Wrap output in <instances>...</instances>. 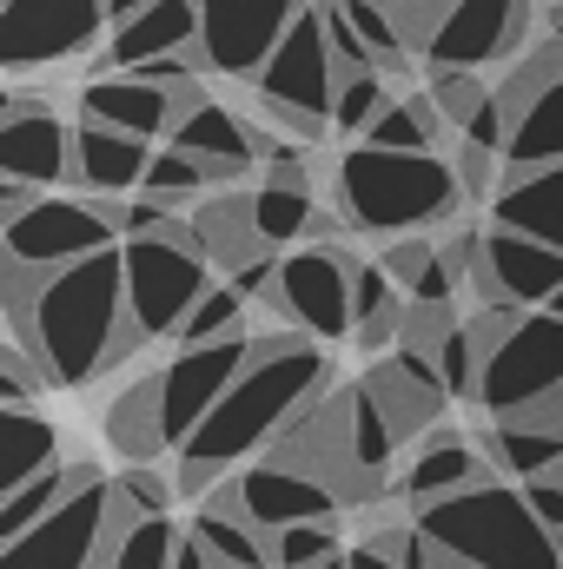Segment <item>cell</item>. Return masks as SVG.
Masks as SVG:
<instances>
[{
	"instance_id": "7402d4cb",
	"label": "cell",
	"mask_w": 563,
	"mask_h": 569,
	"mask_svg": "<svg viewBox=\"0 0 563 569\" xmlns=\"http://www.w3.org/2000/svg\"><path fill=\"white\" fill-rule=\"evenodd\" d=\"M172 53H199V0H152L146 13H134L127 27H113L107 67L134 73L146 60H172ZM100 67V73H107Z\"/></svg>"
},
{
	"instance_id": "f5cc1de1",
	"label": "cell",
	"mask_w": 563,
	"mask_h": 569,
	"mask_svg": "<svg viewBox=\"0 0 563 569\" xmlns=\"http://www.w3.org/2000/svg\"><path fill=\"white\" fill-rule=\"evenodd\" d=\"M318 569H352V557H332V563H318Z\"/></svg>"
},
{
	"instance_id": "d590c367",
	"label": "cell",
	"mask_w": 563,
	"mask_h": 569,
	"mask_svg": "<svg viewBox=\"0 0 563 569\" xmlns=\"http://www.w3.org/2000/svg\"><path fill=\"white\" fill-rule=\"evenodd\" d=\"M398 93H392V73H338V100H332V127L345 133V140L358 146L372 127H378V113L392 107Z\"/></svg>"
},
{
	"instance_id": "d4e9b609",
	"label": "cell",
	"mask_w": 563,
	"mask_h": 569,
	"mask_svg": "<svg viewBox=\"0 0 563 569\" xmlns=\"http://www.w3.org/2000/svg\"><path fill=\"white\" fill-rule=\"evenodd\" d=\"M471 483H484V457H477L464 437H451V430H431L418 450H412L405 477H398V490H405L418 510L457 497V490H471Z\"/></svg>"
},
{
	"instance_id": "f1b7e54d",
	"label": "cell",
	"mask_w": 563,
	"mask_h": 569,
	"mask_svg": "<svg viewBox=\"0 0 563 569\" xmlns=\"http://www.w3.org/2000/svg\"><path fill=\"white\" fill-rule=\"evenodd\" d=\"M484 457L497 470H511L517 483L551 477V470H563V430L537 425V418H497L491 437H484Z\"/></svg>"
},
{
	"instance_id": "e0dca14e",
	"label": "cell",
	"mask_w": 563,
	"mask_h": 569,
	"mask_svg": "<svg viewBox=\"0 0 563 569\" xmlns=\"http://www.w3.org/2000/svg\"><path fill=\"white\" fill-rule=\"evenodd\" d=\"M338 483H325L318 470H305V463H285V457H259L253 470H239V510L266 530V537H279L292 523H332L338 517Z\"/></svg>"
},
{
	"instance_id": "3957f363",
	"label": "cell",
	"mask_w": 563,
	"mask_h": 569,
	"mask_svg": "<svg viewBox=\"0 0 563 569\" xmlns=\"http://www.w3.org/2000/svg\"><path fill=\"white\" fill-rule=\"evenodd\" d=\"M464 206V179L444 152H385L352 146L338 152V219L372 239H412L444 226Z\"/></svg>"
},
{
	"instance_id": "ee69618b",
	"label": "cell",
	"mask_w": 563,
	"mask_h": 569,
	"mask_svg": "<svg viewBox=\"0 0 563 569\" xmlns=\"http://www.w3.org/2000/svg\"><path fill=\"white\" fill-rule=\"evenodd\" d=\"M33 391H47L40 358H33L27 345H7V351H0V398H7V411H13V405H33Z\"/></svg>"
},
{
	"instance_id": "9c48e42d",
	"label": "cell",
	"mask_w": 563,
	"mask_h": 569,
	"mask_svg": "<svg viewBox=\"0 0 563 569\" xmlns=\"http://www.w3.org/2000/svg\"><path fill=\"white\" fill-rule=\"evenodd\" d=\"M113 246H127L120 206H93L73 192H40L20 219H7V259L27 272H60L93 252H113Z\"/></svg>"
},
{
	"instance_id": "8d00e7d4",
	"label": "cell",
	"mask_w": 563,
	"mask_h": 569,
	"mask_svg": "<svg viewBox=\"0 0 563 569\" xmlns=\"http://www.w3.org/2000/svg\"><path fill=\"white\" fill-rule=\"evenodd\" d=\"M246 291L233 279H219L199 305H192V318L179 325V345H219V338H239V325H246Z\"/></svg>"
},
{
	"instance_id": "8992f818",
	"label": "cell",
	"mask_w": 563,
	"mask_h": 569,
	"mask_svg": "<svg viewBox=\"0 0 563 569\" xmlns=\"http://www.w3.org/2000/svg\"><path fill=\"white\" fill-rule=\"evenodd\" d=\"M120 266H127V311H134V338L140 345L146 338H179L192 305L219 284L192 226H172V232H152V239H127Z\"/></svg>"
},
{
	"instance_id": "1f68e13d",
	"label": "cell",
	"mask_w": 563,
	"mask_h": 569,
	"mask_svg": "<svg viewBox=\"0 0 563 569\" xmlns=\"http://www.w3.org/2000/svg\"><path fill=\"white\" fill-rule=\"evenodd\" d=\"M80 477H87V463H53V470H40L33 483H20L13 497H0V543H13V537H27L33 523H47V517L73 497Z\"/></svg>"
},
{
	"instance_id": "5bb4252c",
	"label": "cell",
	"mask_w": 563,
	"mask_h": 569,
	"mask_svg": "<svg viewBox=\"0 0 563 569\" xmlns=\"http://www.w3.org/2000/svg\"><path fill=\"white\" fill-rule=\"evenodd\" d=\"M107 0H7L0 7V67H53L100 40Z\"/></svg>"
},
{
	"instance_id": "60d3db41",
	"label": "cell",
	"mask_w": 563,
	"mask_h": 569,
	"mask_svg": "<svg viewBox=\"0 0 563 569\" xmlns=\"http://www.w3.org/2000/svg\"><path fill=\"white\" fill-rule=\"evenodd\" d=\"M206 186H213V172H206L199 159H186L179 146L152 152V166H146V192H152V199H166V206H179V199H199Z\"/></svg>"
},
{
	"instance_id": "d6986e66",
	"label": "cell",
	"mask_w": 563,
	"mask_h": 569,
	"mask_svg": "<svg viewBox=\"0 0 563 569\" xmlns=\"http://www.w3.org/2000/svg\"><path fill=\"white\" fill-rule=\"evenodd\" d=\"M484 279L497 291V305H517V311H544L563 291V252L531 239V232H511V226H491L484 232Z\"/></svg>"
},
{
	"instance_id": "db71d44e",
	"label": "cell",
	"mask_w": 563,
	"mask_h": 569,
	"mask_svg": "<svg viewBox=\"0 0 563 569\" xmlns=\"http://www.w3.org/2000/svg\"><path fill=\"white\" fill-rule=\"evenodd\" d=\"M544 311H557V318H563V291H557V298H551V305H544Z\"/></svg>"
},
{
	"instance_id": "bcb514c9",
	"label": "cell",
	"mask_w": 563,
	"mask_h": 569,
	"mask_svg": "<svg viewBox=\"0 0 563 569\" xmlns=\"http://www.w3.org/2000/svg\"><path fill=\"white\" fill-rule=\"evenodd\" d=\"M524 490V503L537 510V523L551 530V537H563V470H551V477H531V483H517Z\"/></svg>"
},
{
	"instance_id": "e575fe53",
	"label": "cell",
	"mask_w": 563,
	"mask_h": 569,
	"mask_svg": "<svg viewBox=\"0 0 563 569\" xmlns=\"http://www.w3.org/2000/svg\"><path fill=\"white\" fill-rule=\"evenodd\" d=\"M172 557H179L172 517H127L120 510V530H113L100 569H172Z\"/></svg>"
},
{
	"instance_id": "7dc6e473",
	"label": "cell",
	"mask_w": 563,
	"mask_h": 569,
	"mask_svg": "<svg viewBox=\"0 0 563 569\" xmlns=\"http://www.w3.org/2000/svg\"><path fill=\"white\" fill-rule=\"evenodd\" d=\"M491 166H497V152H477V146H457V179H464V199L477 192H491Z\"/></svg>"
},
{
	"instance_id": "30bf717a",
	"label": "cell",
	"mask_w": 563,
	"mask_h": 569,
	"mask_svg": "<svg viewBox=\"0 0 563 569\" xmlns=\"http://www.w3.org/2000/svg\"><path fill=\"white\" fill-rule=\"evenodd\" d=\"M352 252L318 239V246H298L292 259H279V284H273V305L298 325V338L312 345H338L352 338Z\"/></svg>"
},
{
	"instance_id": "5b68a950",
	"label": "cell",
	"mask_w": 563,
	"mask_h": 569,
	"mask_svg": "<svg viewBox=\"0 0 563 569\" xmlns=\"http://www.w3.org/2000/svg\"><path fill=\"white\" fill-rule=\"evenodd\" d=\"M484 345V378L477 405L491 418H531L563 398V318L557 311H517L497 305L477 331Z\"/></svg>"
},
{
	"instance_id": "681fc988",
	"label": "cell",
	"mask_w": 563,
	"mask_h": 569,
	"mask_svg": "<svg viewBox=\"0 0 563 569\" xmlns=\"http://www.w3.org/2000/svg\"><path fill=\"white\" fill-rule=\"evenodd\" d=\"M172 569H219V563H213V557H206V543L186 530V537H179V557H172Z\"/></svg>"
},
{
	"instance_id": "f907efd6",
	"label": "cell",
	"mask_w": 563,
	"mask_h": 569,
	"mask_svg": "<svg viewBox=\"0 0 563 569\" xmlns=\"http://www.w3.org/2000/svg\"><path fill=\"white\" fill-rule=\"evenodd\" d=\"M146 7H152V0H107V13H113V27H127L134 13H146Z\"/></svg>"
},
{
	"instance_id": "4fadbf2b",
	"label": "cell",
	"mask_w": 563,
	"mask_h": 569,
	"mask_svg": "<svg viewBox=\"0 0 563 569\" xmlns=\"http://www.w3.org/2000/svg\"><path fill=\"white\" fill-rule=\"evenodd\" d=\"M305 0H199V60L226 80H259Z\"/></svg>"
},
{
	"instance_id": "4316f807",
	"label": "cell",
	"mask_w": 563,
	"mask_h": 569,
	"mask_svg": "<svg viewBox=\"0 0 563 569\" xmlns=\"http://www.w3.org/2000/svg\"><path fill=\"white\" fill-rule=\"evenodd\" d=\"M405 311H412V298L398 291V279H392L378 259L358 266V279H352V338H358L365 351L398 345V338H405Z\"/></svg>"
},
{
	"instance_id": "603a6c76",
	"label": "cell",
	"mask_w": 563,
	"mask_h": 569,
	"mask_svg": "<svg viewBox=\"0 0 563 569\" xmlns=\"http://www.w3.org/2000/svg\"><path fill=\"white\" fill-rule=\"evenodd\" d=\"M146 166H152V140L113 133V127H93V120L73 127V186H80V192H93V199H120V192L146 186Z\"/></svg>"
},
{
	"instance_id": "ba28073f",
	"label": "cell",
	"mask_w": 563,
	"mask_h": 569,
	"mask_svg": "<svg viewBox=\"0 0 563 569\" xmlns=\"http://www.w3.org/2000/svg\"><path fill=\"white\" fill-rule=\"evenodd\" d=\"M113 530H120V490L87 463V477L73 483V497L47 523H33L27 537H13L0 550V569H100Z\"/></svg>"
},
{
	"instance_id": "83f0119b",
	"label": "cell",
	"mask_w": 563,
	"mask_h": 569,
	"mask_svg": "<svg viewBox=\"0 0 563 569\" xmlns=\"http://www.w3.org/2000/svg\"><path fill=\"white\" fill-rule=\"evenodd\" d=\"M53 463H60V430L47 418H33L27 405L0 411V497H13L20 483H33Z\"/></svg>"
},
{
	"instance_id": "9a60e30c",
	"label": "cell",
	"mask_w": 563,
	"mask_h": 569,
	"mask_svg": "<svg viewBox=\"0 0 563 569\" xmlns=\"http://www.w3.org/2000/svg\"><path fill=\"white\" fill-rule=\"evenodd\" d=\"M524 33H531V0H451V13L437 20L424 60H431V73H437V67L477 73V67L517 53Z\"/></svg>"
},
{
	"instance_id": "277c9868",
	"label": "cell",
	"mask_w": 563,
	"mask_h": 569,
	"mask_svg": "<svg viewBox=\"0 0 563 569\" xmlns=\"http://www.w3.org/2000/svg\"><path fill=\"white\" fill-rule=\"evenodd\" d=\"M418 537L457 569H563V537L537 523L524 490L491 477L418 510Z\"/></svg>"
},
{
	"instance_id": "c3c4849f",
	"label": "cell",
	"mask_w": 563,
	"mask_h": 569,
	"mask_svg": "<svg viewBox=\"0 0 563 569\" xmlns=\"http://www.w3.org/2000/svg\"><path fill=\"white\" fill-rule=\"evenodd\" d=\"M352 569H405V563H398V550H392L385 537H372V543L352 550Z\"/></svg>"
},
{
	"instance_id": "74e56055",
	"label": "cell",
	"mask_w": 563,
	"mask_h": 569,
	"mask_svg": "<svg viewBox=\"0 0 563 569\" xmlns=\"http://www.w3.org/2000/svg\"><path fill=\"white\" fill-rule=\"evenodd\" d=\"M345 7V20L358 27V40L372 47V60H378V73H405L412 67V47H405V33H398V20L385 13V0H338Z\"/></svg>"
},
{
	"instance_id": "f6af8a7d",
	"label": "cell",
	"mask_w": 563,
	"mask_h": 569,
	"mask_svg": "<svg viewBox=\"0 0 563 569\" xmlns=\"http://www.w3.org/2000/svg\"><path fill=\"white\" fill-rule=\"evenodd\" d=\"M325 33H332V53H338V73H372V47L358 40V27L345 20V7H325Z\"/></svg>"
},
{
	"instance_id": "836d02e7",
	"label": "cell",
	"mask_w": 563,
	"mask_h": 569,
	"mask_svg": "<svg viewBox=\"0 0 563 569\" xmlns=\"http://www.w3.org/2000/svg\"><path fill=\"white\" fill-rule=\"evenodd\" d=\"M437 133H444V113H437V100L418 87V93H398V100L378 113V127H372L358 146H385V152H437Z\"/></svg>"
},
{
	"instance_id": "ac0fdd59",
	"label": "cell",
	"mask_w": 563,
	"mask_h": 569,
	"mask_svg": "<svg viewBox=\"0 0 563 569\" xmlns=\"http://www.w3.org/2000/svg\"><path fill=\"white\" fill-rule=\"evenodd\" d=\"M166 146H179L186 159H199V166L213 172V186H219V179H239V172L259 166V140H253V127H246L233 107L206 100V87L179 100V120H172Z\"/></svg>"
},
{
	"instance_id": "484cf974",
	"label": "cell",
	"mask_w": 563,
	"mask_h": 569,
	"mask_svg": "<svg viewBox=\"0 0 563 569\" xmlns=\"http://www.w3.org/2000/svg\"><path fill=\"white\" fill-rule=\"evenodd\" d=\"M491 212H497V226L531 232V239H544V246H557L563 252V166L524 172V179H504Z\"/></svg>"
},
{
	"instance_id": "7bdbcfd3",
	"label": "cell",
	"mask_w": 563,
	"mask_h": 569,
	"mask_svg": "<svg viewBox=\"0 0 563 569\" xmlns=\"http://www.w3.org/2000/svg\"><path fill=\"white\" fill-rule=\"evenodd\" d=\"M113 490H120V510H127V517H166V510H172L179 477H159V470L134 463L127 477H113Z\"/></svg>"
},
{
	"instance_id": "d6a6232c",
	"label": "cell",
	"mask_w": 563,
	"mask_h": 569,
	"mask_svg": "<svg viewBox=\"0 0 563 569\" xmlns=\"http://www.w3.org/2000/svg\"><path fill=\"white\" fill-rule=\"evenodd\" d=\"M107 437H113V450L120 457H159L166 450V437H159V378H140L134 391H120L113 398V411H107Z\"/></svg>"
},
{
	"instance_id": "ab89813d",
	"label": "cell",
	"mask_w": 563,
	"mask_h": 569,
	"mask_svg": "<svg viewBox=\"0 0 563 569\" xmlns=\"http://www.w3.org/2000/svg\"><path fill=\"white\" fill-rule=\"evenodd\" d=\"M424 93L437 100V113H444V127H471L477 113H484V100H491V87L477 80V73H457V67H437L431 80H424Z\"/></svg>"
},
{
	"instance_id": "f546056e",
	"label": "cell",
	"mask_w": 563,
	"mask_h": 569,
	"mask_svg": "<svg viewBox=\"0 0 563 569\" xmlns=\"http://www.w3.org/2000/svg\"><path fill=\"white\" fill-rule=\"evenodd\" d=\"M253 226H259L266 246H292V239H305L312 226H318V239L332 232V226L318 219L312 179H266V186L253 192Z\"/></svg>"
},
{
	"instance_id": "44dd1931",
	"label": "cell",
	"mask_w": 563,
	"mask_h": 569,
	"mask_svg": "<svg viewBox=\"0 0 563 569\" xmlns=\"http://www.w3.org/2000/svg\"><path fill=\"white\" fill-rule=\"evenodd\" d=\"M80 120L134 133V140H166L172 120H179V100L166 87H146L140 73H93L87 93H80Z\"/></svg>"
},
{
	"instance_id": "816d5d0a",
	"label": "cell",
	"mask_w": 563,
	"mask_h": 569,
	"mask_svg": "<svg viewBox=\"0 0 563 569\" xmlns=\"http://www.w3.org/2000/svg\"><path fill=\"white\" fill-rule=\"evenodd\" d=\"M551 47H563V0L551 7Z\"/></svg>"
},
{
	"instance_id": "b9f144b4",
	"label": "cell",
	"mask_w": 563,
	"mask_h": 569,
	"mask_svg": "<svg viewBox=\"0 0 563 569\" xmlns=\"http://www.w3.org/2000/svg\"><path fill=\"white\" fill-rule=\"evenodd\" d=\"M338 557V530L332 523H292L273 537V569H318Z\"/></svg>"
},
{
	"instance_id": "52a82bcc",
	"label": "cell",
	"mask_w": 563,
	"mask_h": 569,
	"mask_svg": "<svg viewBox=\"0 0 563 569\" xmlns=\"http://www.w3.org/2000/svg\"><path fill=\"white\" fill-rule=\"evenodd\" d=\"M253 100L273 120H285L292 133L318 140V127L332 120V100H338V53H332V33H325V7H298L279 53L253 80Z\"/></svg>"
},
{
	"instance_id": "7a4b0ae2",
	"label": "cell",
	"mask_w": 563,
	"mask_h": 569,
	"mask_svg": "<svg viewBox=\"0 0 563 569\" xmlns=\"http://www.w3.org/2000/svg\"><path fill=\"white\" fill-rule=\"evenodd\" d=\"M332 391V358L312 338H253V365L239 371V385L213 405V418L192 430V443L179 450V490L186 497H213L219 477L279 443L298 418H312Z\"/></svg>"
},
{
	"instance_id": "f35d334b",
	"label": "cell",
	"mask_w": 563,
	"mask_h": 569,
	"mask_svg": "<svg viewBox=\"0 0 563 569\" xmlns=\"http://www.w3.org/2000/svg\"><path fill=\"white\" fill-rule=\"evenodd\" d=\"M437 371H444V391L451 398H477V378H484V345H477V325H451L444 338H437Z\"/></svg>"
},
{
	"instance_id": "6da1fadb",
	"label": "cell",
	"mask_w": 563,
	"mask_h": 569,
	"mask_svg": "<svg viewBox=\"0 0 563 569\" xmlns=\"http://www.w3.org/2000/svg\"><path fill=\"white\" fill-rule=\"evenodd\" d=\"M7 311H13V338L40 358L47 385L60 391L93 385L107 365H120L140 345L134 311H127L120 246L80 266H60V272H27L7 259Z\"/></svg>"
},
{
	"instance_id": "ffe728a7",
	"label": "cell",
	"mask_w": 563,
	"mask_h": 569,
	"mask_svg": "<svg viewBox=\"0 0 563 569\" xmlns=\"http://www.w3.org/2000/svg\"><path fill=\"white\" fill-rule=\"evenodd\" d=\"M365 391L378 398V411L392 418L398 437H418L444 418V371H437V358L418 351V345H392V358L385 365H372V378H365Z\"/></svg>"
},
{
	"instance_id": "2e32d148",
	"label": "cell",
	"mask_w": 563,
	"mask_h": 569,
	"mask_svg": "<svg viewBox=\"0 0 563 569\" xmlns=\"http://www.w3.org/2000/svg\"><path fill=\"white\" fill-rule=\"evenodd\" d=\"M0 179H27L40 192H53L60 179H73V127L47 107V93H7Z\"/></svg>"
},
{
	"instance_id": "8fae6325",
	"label": "cell",
	"mask_w": 563,
	"mask_h": 569,
	"mask_svg": "<svg viewBox=\"0 0 563 569\" xmlns=\"http://www.w3.org/2000/svg\"><path fill=\"white\" fill-rule=\"evenodd\" d=\"M253 365V338H219V345H179V358L159 371V437L166 450H186L192 430L213 418V405L239 385V371Z\"/></svg>"
},
{
	"instance_id": "4dcf8cb0",
	"label": "cell",
	"mask_w": 563,
	"mask_h": 569,
	"mask_svg": "<svg viewBox=\"0 0 563 569\" xmlns=\"http://www.w3.org/2000/svg\"><path fill=\"white\" fill-rule=\"evenodd\" d=\"M378 266L398 279V291H405L412 305H451V298H457V272H451L444 246H431V239H392Z\"/></svg>"
},
{
	"instance_id": "cb8c5ba5",
	"label": "cell",
	"mask_w": 563,
	"mask_h": 569,
	"mask_svg": "<svg viewBox=\"0 0 563 569\" xmlns=\"http://www.w3.org/2000/svg\"><path fill=\"white\" fill-rule=\"evenodd\" d=\"M192 537L206 543V557L219 569H273V537L239 510V483H219L213 497H199Z\"/></svg>"
},
{
	"instance_id": "7c38bea8",
	"label": "cell",
	"mask_w": 563,
	"mask_h": 569,
	"mask_svg": "<svg viewBox=\"0 0 563 569\" xmlns=\"http://www.w3.org/2000/svg\"><path fill=\"white\" fill-rule=\"evenodd\" d=\"M497 100L511 107V146H504V179L563 166V47H544L537 60H524Z\"/></svg>"
}]
</instances>
